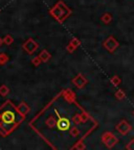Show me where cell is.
Returning a JSON list of instances; mask_svg holds the SVG:
<instances>
[{"instance_id":"6da1fadb","label":"cell","mask_w":134,"mask_h":150,"mask_svg":"<svg viewBox=\"0 0 134 150\" xmlns=\"http://www.w3.org/2000/svg\"><path fill=\"white\" fill-rule=\"evenodd\" d=\"M25 116L19 112L18 108L12 104L11 100H7L2 106L0 108V130L3 129L2 137L9 136L18 125L24 121Z\"/></svg>"},{"instance_id":"7a4b0ae2","label":"cell","mask_w":134,"mask_h":150,"mask_svg":"<svg viewBox=\"0 0 134 150\" xmlns=\"http://www.w3.org/2000/svg\"><path fill=\"white\" fill-rule=\"evenodd\" d=\"M49 14L56 19L59 23H63L66 19L71 15V9L69 8L63 1H58L52 8H50Z\"/></svg>"},{"instance_id":"3957f363","label":"cell","mask_w":134,"mask_h":150,"mask_svg":"<svg viewBox=\"0 0 134 150\" xmlns=\"http://www.w3.org/2000/svg\"><path fill=\"white\" fill-rule=\"evenodd\" d=\"M102 142H103V144L106 146L107 148L111 149V148H113L118 143V139L116 138L112 132L106 131V132H104L103 136H102Z\"/></svg>"},{"instance_id":"277c9868","label":"cell","mask_w":134,"mask_h":150,"mask_svg":"<svg viewBox=\"0 0 134 150\" xmlns=\"http://www.w3.org/2000/svg\"><path fill=\"white\" fill-rule=\"evenodd\" d=\"M103 46L108 52H113V51H115V50L118 48L120 43L118 42V40H116L113 35H110V37H108L106 40L104 41Z\"/></svg>"},{"instance_id":"5b68a950","label":"cell","mask_w":134,"mask_h":150,"mask_svg":"<svg viewBox=\"0 0 134 150\" xmlns=\"http://www.w3.org/2000/svg\"><path fill=\"white\" fill-rule=\"evenodd\" d=\"M22 48H23L24 51H26L28 54H34L38 50V48H39V44H38V42H36L34 39L29 38V39H27V40L23 43Z\"/></svg>"},{"instance_id":"8992f818","label":"cell","mask_w":134,"mask_h":150,"mask_svg":"<svg viewBox=\"0 0 134 150\" xmlns=\"http://www.w3.org/2000/svg\"><path fill=\"white\" fill-rule=\"evenodd\" d=\"M115 128H116V130L122 134V136H126V134H127L128 132L132 129V127H131V125L126 121V120H122V121H120V123L115 126Z\"/></svg>"},{"instance_id":"52a82bcc","label":"cell","mask_w":134,"mask_h":150,"mask_svg":"<svg viewBox=\"0 0 134 150\" xmlns=\"http://www.w3.org/2000/svg\"><path fill=\"white\" fill-rule=\"evenodd\" d=\"M72 83L75 84L78 89H83V88L88 83V80L85 78V76L83 74H78L72 79Z\"/></svg>"},{"instance_id":"ba28073f","label":"cell","mask_w":134,"mask_h":150,"mask_svg":"<svg viewBox=\"0 0 134 150\" xmlns=\"http://www.w3.org/2000/svg\"><path fill=\"white\" fill-rule=\"evenodd\" d=\"M57 128L61 131H66L70 128V121L67 118H60L57 121Z\"/></svg>"},{"instance_id":"9c48e42d","label":"cell","mask_w":134,"mask_h":150,"mask_svg":"<svg viewBox=\"0 0 134 150\" xmlns=\"http://www.w3.org/2000/svg\"><path fill=\"white\" fill-rule=\"evenodd\" d=\"M81 45V41L79 40L78 38H73L71 39V41L69 42V44L66 46V50L69 52V53H72L77 48Z\"/></svg>"},{"instance_id":"30bf717a","label":"cell","mask_w":134,"mask_h":150,"mask_svg":"<svg viewBox=\"0 0 134 150\" xmlns=\"http://www.w3.org/2000/svg\"><path fill=\"white\" fill-rule=\"evenodd\" d=\"M17 108H18V110H19V112L21 114V115H23V116H26L29 112V110H31V108L26 104L24 101H22L20 104H19L18 106H17Z\"/></svg>"},{"instance_id":"8fae6325","label":"cell","mask_w":134,"mask_h":150,"mask_svg":"<svg viewBox=\"0 0 134 150\" xmlns=\"http://www.w3.org/2000/svg\"><path fill=\"white\" fill-rule=\"evenodd\" d=\"M39 57L41 59L42 63H46V62H48L50 59H52V54L47 51L46 49H44V50H42V51L40 52V54H39Z\"/></svg>"},{"instance_id":"7c38bea8","label":"cell","mask_w":134,"mask_h":150,"mask_svg":"<svg viewBox=\"0 0 134 150\" xmlns=\"http://www.w3.org/2000/svg\"><path fill=\"white\" fill-rule=\"evenodd\" d=\"M112 20H113V17H112V15L110 14V13H105V14L102 16V18H101V21L103 22L104 24H109V23H111L112 22Z\"/></svg>"},{"instance_id":"4fadbf2b","label":"cell","mask_w":134,"mask_h":150,"mask_svg":"<svg viewBox=\"0 0 134 150\" xmlns=\"http://www.w3.org/2000/svg\"><path fill=\"white\" fill-rule=\"evenodd\" d=\"M45 124H46V126L48 127V128H54L57 125V121L54 120V117H49V118H47V120L45 121Z\"/></svg>"},{"instance_id":"5bb4252c","label":"cell","mask_w":134,"mask_h":150,"mask_svg":"<svg viewBox=\"0 0 134 150\" xmlns=\"http://www.w3.org/2000/svg\"><path fill=\"white\" fill-rule=\"evenodd\" d=\"M9 55H7L6 53L1 52V53H0V66H4L5 64L9 63Z\"/></svg>"},{"instance_id":"9a60e30c","label":"cell","mask_w":134,"mask_h":150,"mask_svg":"<svg viewBox=\"0 0 134 150\" xmlns=\"http://www.w3.org/2000/svg\"><path fill=\"white\" fill-rule=\"evenodd\" d=\"M9 93V88L5 84H2V86H0V96L5 97L7 96Z\"/></svg>"},{"instance_id":"2e32d148","label":"cell","mask_w":134,"mask_h":150,"mask_svg":"<svg viewBox=\"0 0 134 150\" xmlns=\"http://www.w3.org/2000/svg\"><path fill=\"white\" fill-rule=\"evenodd\" d=\"M114 96H115V98L118 99V100H122V99H124L126 97V94L123 90H118V91L115 92V94H114Z\"/></svg>"},{"instance_id":"e0dca14e","label":"cell","mask_w":134,"mask_h":150,"mask_svg":"<svg viewBox=\"0 0 134 150\" xmlns=\"http://www.w3.org/2000/svg\"><path fill=\"white\" fill-rule=\"evenodd\" d=\"M3 42H4L5 45L9 46V45H12L13 43H14V39H13V37L11 35H6L3 38Z\"/></svg>"},{"instance_id":"ac0fdd59","label":"cell","mask_w":134,"mask_h":150,"mask_svg":"<svg viewBox=\"0 0 134 150\" xmlns=\"http://www.w3.org/2000/svg\"><path fill=\"white\" fill-rule=\"evenodd\" d=\"M120 76L118 75H114L112 78H111V83L114 86V87H118V86H120Z\"/></svg>"},{"instance_id":"d6986e66","label":"cell","mask_w":134,"mask_h":150,"mask_svg":"<svg viewBox=\"0 0 134 150\" xmlns=\"http://www.w3.org/2000/svg\"><path fill=\"white\" fill-rule=\"evenodd\" d=\"M72 121H73V123L75 124H80L81 122H82V116L80 115V114H75V116H73V118H72Z\"/></svg>"},{"instance_id":"ffe728a7","label":"cell","mask_w":134,"mask_h":150,"mask_svg":"<svg viewBox=\"0 0 134 150\" xmlns=\"http://www.w3.org/2000/svg\"><path fill=\"white\" fill-rule=\"evenodd\" d=\"M41 63H42V61H41V59L39 56H35V57L32 59V64H33L35 67H39V66L41 65Z\"/></svg>"},{"instance_id":"44dd1931","label":"cell","mask_w":134,"mask_h":150,"mask_svg":"<svg viewBox=\"0 0 134 150\" xmlns=\"http://www.w3.org/2000/svg\"><path fill=\"white\" fill-rule=\"evenodd\" d=\"M70 134L72 137H78V136H80V129L78 128V127H72V128L70 129Z\"/></svg>"},{"instance_id":"7402d4cb","label":"cell","mask_w":134,"mask_h":150,"mask_svg":"<svg viewBox=\"0 0 134 150\" xmlns=\"http://www.w3.org/2000/svg\"><path fill=\"white\" fill-rule=\"evenodd\" d=\"M126 149L128 150H134V139H132L129 143L126 145Z\"/></svg>"},{"instance_id":"603a6c76","label":"cell","mask_w":134,"mask_h":150,"mask_svg":"<svg viewBox=\"0 0 134 150\" xmlns=\"http://www.w3.org/2000/svg\"><path fill=\"white\" fill-rule=\"evenodd\" d=\"M3 44H4V42H3V39H2V38H0V47L2 46Z\"/></svg>"},{"instance_id":"cb8c5ba5","label":"cell","mask_w":134,"mask_h":150,"mask_svg":"<svg viewBox=\"0 0 134 150\" xmlns=\"http://www.w3.org/2000/svg\"><path fill=\"white\" fill-rule=\"evenodd\" d=\"M132 114H133V116H134V110H133V112H132Z\"/></svg>"}]
</instances>
